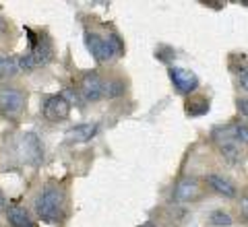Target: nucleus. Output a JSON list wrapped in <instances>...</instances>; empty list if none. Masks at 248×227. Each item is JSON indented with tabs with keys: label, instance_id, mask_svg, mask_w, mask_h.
Segmentation results:
<instances>
[{
	"label": "nucleus",
	"instance_id": "11",
	"mask_svg": "<svg viewBox=\"0 0 248 227\" xmlns=\"http://www.w3.org/2000/svg\"><path fill=\"white\" fill-rule=\"evenodd\" d=\"M97 132V124H81V126H75L73 130L66 132V140L68 143H89V140L95 136Z\"/></svg>",
	"mask_w": 248,
	"mask_h": 227
},
{
	"label": "nucleus",
	"instance_id": "13",
	"mask_svg": "<svg viewBox=\"0 0 248 227\" xmlns=\"http://www.w3.org/2000/svg\"><path fill=\"white\" fill-rule=\"evenodd\" d=\"M23 155L31 161H40L42 159V147H40V140H37L35 135H25L23 136Z\"/></svg>",
	"mask_w": 248,
	"mask_h": 227
},
{
	"label": "nucleus",
	"instance_id": "4",
	"mask_svg": "<svg viewBox=\"0 0 248 227\" xmlns=\"http://www.w3.org/2000/svg\"><path fill=\"white\" fill-rule=\"evenodd\" d=\"M52 56H54V52L50 48V44L37 42L33 48H31L29 54H25V56L19 58V68L21 70H31L35 66H44V64H48V62L52 60Z\"/></svg>",
	"mask_w": 248,
	"mask_h": 227
},
{
	"label": "nucleus",
	"instance_id": "14",
	"mask_svg": "<svg viewBox=\"0 0 248 227\" xmlns=\"http://www.w3.org/2000/svg\"><path fill=\"white\" fill-rule=\"evenodd\" d=\"M19 70H21L19 68V60L0 56V79H9V76H15Z\"/></svg>",
	"mask_w": 248,
	"mask_h": 227
},
{
	"label": "nucleus",
	"instance_id": "6",
	"mask_svg": "<svg viewBox=\"0 0 248 227\" xmlns=\"http://www.w3.org/2000/svg\"><path fill=\"white\" fill-rule=\"evenodd\" d=\"M44 118L50 120V122H62L68 118V114H71V104H68V99L64 95H52L46 99L44 104Z\"/></svg>",
	"mask_w": 248,
	"mask_h": 227
},
{
	"label": "nucleus",
	"instance_id": "20",
	"mask_svg": "<svg viewBox=\"0 0 248 227\" xmlns=\"http://www.w3.org/2000/svg\"><path fill=\"white\" fill-rule=\"evenodd\" d=\"M236 106H238V109H240V114L244 116V118H248V99H238L236 101Z\"/></svg>",
	"mask_w": 248,
	"mask_h": 227
},
{
	"label": "nucleus",
	"instance_id": "21",
	"mask_svg": "<svg viewBox=\"0 0 248 227\" xmlns=\"http://www.w3.org/2000/svg\"><path fill=\"white\" fill-rule=\"evenodd\" d=\"M238 79H240V87L248 93V70H246V73H242V75H238Z\"/></svg>",
	"mask_w": 248,
	"mask_h": 227
},
{
	"label": "nucleus",
	"instance_id": "5",
	"mask_svg": "<svg viewBox=\"0 0 248 227\" xmlns=\"http://www.w3.org/2000/svg\"><path fill=\"white\" fill-rule=\"evenodd\" d=\"M85 44H87V50L91 52V56L95 58L97 62H110L116 58V54L112 50L110 42H108V37H102L97 33H85Z\"/></svg>",
	"mask_w": 248,
	"mask_h": 227
},
{
	"label": "nucleus",
	"instance_id": "19",
	"mask_svg": "<svg viewBox=\"0 0 248 227\" xmlns=\"http://www.w3.org/2000/svg\"><path fill=\"white\" fill-rule=\"evenodd\" d=\"M232 126H234L238 145H248V126H244V124H232Z\"/></svg>",
	"mask_w": 248,
	"mask_h": 227
},
{
	"label": "nucleus",
	"instance_id": "18",
	"mask_svg": "<svg viewBox=\"0 0 248 227\" xmlns=\"http://www.w3.org/2000/svg\"><path fill=\"white\" fill-rule=\"evenodd\" d=\"M238 215L244 223H248V190H244L242 197L238 200Z\"/></svg>",
	"mask_w": 248,
	"mask_h": 227
},
{
	"label": "nucleus",
	"instance_id": "7",
	"mask_svg": "<svg viewBox=\"0 0 248 227\" xmlns=\"http://www.w3.org/2000/svg\"><path fill=\"white\" fill-rule=\"evenodd\" d=\"M170 81L176 87L178 93H182V95H190V93H195L197 87H199V79L195 73H190V70L186 68H170Z\"/></svg>",
	"mask_w": 248,
	"mask_h": 227
},
{
	"label": "nucleus",
	"instance_id": "15",
	"mask_svg": "<svg viewBox=\"0 0 248 227\" xmlns=\"http://www.w3.org/2000/svg\"><path fill=\"white\" fill-rule=\"evenodd\" d=\"M184 107H186V114L195 118V116H203L209 112V101L207 99H188Z\"/></svg>",
	"mask_w": 248,
	"mask_h": 227
},
{
	"label": "nucleus",
	"instance_id": "24",
	"mask_svg": "<svg viewBox=\"0 0 248 227\" xmlns=\"http://www.w3.org/2000/svg\"><path fill=\"white\" fill-rule=\"evenodd\" d=\"M141 227H155L153 223H145V225H141Z\"/></svg>",
	"mask_w": 248,
	"mask_h": 227
},
{
	"label": "nucleus",
	"instance_id": "2",
	"mask_svg": "<svg viewBox=\"0 0 248 227\" xmlns=\"http://www.w3.org/2000/svg\"><path fill=\"white\" fill-rule=\"evenodd\" d=\"M25 91L17 87H0V116L9 120H19L25 109Z\"/></svg>",
	"mask_w": 248,
	"mask_h": 227
},
{
	"label": "nucleus",
	"instance_id": "3",
	"mask_svg": "<svg viewBox=\"0 0 248 227\" xmlns=\"http://www.w3.org/2000/svg\"><path fill=\"white\" fill-rule=\"evenodd\" d=\"M213 143L217 145V149L221 151V155L226 157L230 163H234L238 159V140H236V135H234V126H219L213 130Z\"/></svg>",
	"mask_w": 248,
	"mask_h": 227
},
{
	"label": "nucleus",
	"instance_id": "1",
	"mask_svg": "<svg viewBox=\"0 0 248 227\" xmlns=\"http://www.w3.org/2000/svg\"><path fill=\"white\" fill-rule=\"evenodd\" d=\"M62 209H64V194L54 186L46 188L44 192H40V197L35 198V213L48 223L58 221L62 215Z\"/></svg>",
	"mask_w": 248,
	"mask_h": 227
},
{
	"label": "nucleus",
	"instance_id": "9",
	"mask_svg": "<svg viewBox=\"0 0 248 227\" xmlns=\"http://www.w3.org/2000/svg\"><path fill=\"white\" fill-rule=\"evenodd\" d=\"M201 197V184L197 182V178H182L174 188V198L180 202H190L197 200Z\"/></svg>",
	"mask_w": 248,
	"mask_h": 227
},
{
	"label": "nucleus",
	"instance_id": "16",
	"mask_svg": "<svg viewBox=\"0 0 248 227\" xmlns=\"http://www.w3.org/2000/svg\"><path fill=\"white\" fill-rule=\"evenodd\" d=\"M122 93H124V85H122V81H118V79H112V81L104 83V97H108V99H114V97L122 95Z\"/></svg>",
	"mask_w": 248,
	"mask_h": 227
},
{
	"label": "nucleus",
	"instance_id": "8",
	"mask_svg": "<svg viewBox=\"0 0 248 227\" xmlns=\"http://www.w3.org/2000/svg\"><path fill=\"white\" fill-rule=\"evenodd\" d=\"M81 95L87 101H97L104 97V81L97 73H87L81 79Z\"/></svg>",
	"mask_w": 248,
	"mask_h": 227
},
{
	"label": "nucleus",
	"instance_id": "17",
	"mask_svg": "<svg viewBox=\"0 0 248 227\" xmlns=\"http://www.w3.org/2000/svg\"><path fill=\"white\" fill-rule=\"evenodd\" d=\"M209 221H211V225H215V227H230L232 217L226 213V211H213L211 217H209Z\"/></svg>",
	"mask_w": 248,
	"mask_h": 227
},
{
	"label": "nucleus",
	"instance_id": "22",
	"mask_svg": "<svg viewBox=\"0 0 248 227\" xmlns=\"http://www.w3.org/2000/svg\"><path fill=\"white\" fill-rule=\"evenodd\" d=\"M2 209H4V197L0 194V213H2Z\"/></svg>",
	"mask_w": 248,
	"mask_h": 227
},
{
	"label": "nucleus",
	"instance_id": "10",
	"mask_svg": "<svg viewBox=\"0 0 248 227\" xmlns=\"http://www.w3.org/2000/svg\"><path fill=\"white\" fill-rule=\"evenodd\" d=\"M205 182H207V186L211 188L213 192L221 194V197H226V198H236V194H238L236 186L232 184L228 178H223L221 174H207Z\"/></svg>",
	"mask_w": 248,
	"mask_h": 227
},
{
	"label": "nucleus",
	"instance_id": "12",
	"mask_svg": "<svg viewBox=\"0 0 248 227\" xmlns=\"http://www.w3.org/2000/svg\"><path fill=\"white\" fill-rule=\"evenodd\" d=\"M6 219L13 227H35L33 219L29 217V213L23 207H17V205H11L6 209Z\"/></svg>",
	"mask_w": 248,
	"mask_h": 227
},
{
	"label": "nucleus",
	"instance_id": "23",
	"mask_svg": "<svg viewBox=\"0 0 248 227\" xmlns=\"http://www.w3.org/2000/svg\"><path fill=\"white\" fill-rule=\"evenodd\" d=\"M4 31V23H2V19H0V33Z\"/></svg>",
	"mask_w": 248,
	"mask_h": 227
}]
</instances>
